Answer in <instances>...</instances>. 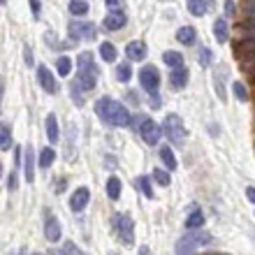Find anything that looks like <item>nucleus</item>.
<instances>
[{"mask_svg":"<svg viewBox=\"0 0 255 255\" xmlns=\"http://www.w3.org/2000/svg\"><path fill=\"white\" fill-rule=\"evenodd\" d=\"M95 114L100 116L107 126H116V128H126L132 121L130 112L119 100H112V98H100L95 102Z\"/></svg>","mask_w":255,"mask_h":255,"instance_id":"nucleus-1","label":"nucleus"},{"mask_svg":"<svg viewBox=\"0 0 255 255\" xmlns=\"http://www.w3.org/2000/svg\"><path fill=\"white\" fill-rule=\"evenodd\" d=\"M77 67H79V72H77V81H79V86L84 91H93L95 84H98V65L93 63V54L91 51H84L79 54V61H77Z\"/></svg>","mask_w":255,"mask_h":255,"instance_id":"nucleus-2","label":"nucleus"},{"mask_svg":"<svg viewBox=\"0 0 255 255\" xmlns=\"http://www.w3.org/2000/svg\"><path fill=\"white\" fill-rule=\"evenodd\" d=\"M112 228H114V235L119 237V242L123 246H132L134 244V223L130 218V214H114L112 216Z\"/></svg>","mask_w":255,"mask_h":255,"instance_id":"nucleus-3","label":"nucleus"},{"mask_svg":"<svg viewBox=\"0 0 255 255\" xmlns=\"http://www.w3.org/2000/svg\"><path fill=\"white\" fill-rule=\"evenodd\" d=\"M209 242H211V235H207V232H190V235H186L181 242L176 244V253L179 255H183V253L190 255L193 251L207 246Z\"/></svg>","mask_w":255,"mask_h":255,"instance_id":"nucleus-4","label":"nucleus"},{"mask_svg":"<svg viewBox=\"0 0 255 255\" xmlns=\"http://www.w3.org/2000/svg\"><path fill=\"white\" fill-rule=\"evenodd\" d=\"M67 33H70V42L77 44L79 40H95V26L91 21H70L67 26Z\"/></svg>","mask_w":255,"mask_h":255,"instance_id":"nucleus-5","label":"nucleus"},{"mask_svg":"<svg viewBox=\"0 0 255 255\" xmlns=\"http://www.w3.org/2000/svg\"><path fill=\"white\" fill-rule=\"evenodd\" d=\"M165 132L176 146H181L183 139H186V128H183V121L179 114H167L165 116Z\"/></svg>","mask_w":255,"mask_h":255,"instance_id":"nucleus-6","label":"nucleus"},{"mask_svg":"<svg viewBox=\"0 0 255 255\" xmlns=\"http://www.w3.org/2000/svg\"><path fill=\"white\" fill-rule=\"evenodd\" d=\"M139 134L141 139L146 141L148 146H153V144H158L160 141V134H162V128L158 126L155 121H151V119H144L139 126Z\"/></svg>","mask_w":255,"mask_h":255,"instance_id":"nucleus-7","label":"nucleus"},{"mask_svg":"<svg viewBox=\"0 0 255 255\" xmlns=\"http://www.w3.org/2000/svg\"><path fill=\"white\" fill-rule=\"evenodd\" d=\"M139 84L144 91H148V93H153L155 88H158V84H160V72L155 70L153 65H146L139 70Z\"/></svg>","mask_w":255,"mask_h":255,"instance_id":"nucleus-8","label":"nucleus"},{"mask_svg":"<svg viewBox=\"0 0 255 255\" xmlns=\"http://www.w3.org/2000/svg\"><path fill=\"white\" fill-rule=\"evenodd\" d=\"M88 202H91L88 188H77L72 193V197H70V209H72V211H84V209L88 207Z\"/></svg>","mask_w":255,"mask_h":255,"instance_id":"nucleus-9","label":"nucleus"},{"mask_svg":"<svg viewBox=\"0 0 255 255\" xmlns=\"http://www.w3.org/2000/svg\"><path fill=\"white\" fill-rule=\"evenodd\" d=\"M126 56H128V61H134V63L144 61V58H146V44H144V42H139V40L128 42Z\"/></svg>","mask_w":255,"mask_h":255,"instance_id":"nucleus-10","label":"nucleus"},{"mask_svg":"<svg viewBox=\"0 0 255 255\" xmlns=\"http://www.w3.org/2000/svg\"><path fill=\"white\" fill-rule=\"evenodd\" d=\"M37 79H40L42 88L47 93H56V81H54V74L49 72L47 65H37Z\"/></svg>","mask_w":255,"mask_h":255,"instance_id":"nucleus-11","label":"nucleus"},{"mask_svg":"<svg viewBox=\"0 0 255 255\" xmlns=\"http://www.w3.org/2000/svg\"><path fill=\"white\" fill-rule=\"evenodd\" d=\"M63 235L61 230V223H58V218H54V216H47V223H44V237H47L49 242H58Z\"/></svg>","mask_w":255,"mask_h":255,"instance_id":"nucleus-12","label":"nucleus"},{"mask_svg":"<svg viewBox=\"0 0 255 255\" xmlns=\"http://www.w3.org/2000/svg\"><path fill=\"white\" fill-rule=\"evenodd\" d=\"M169 84L174 88H186V84H188V70L186 67H174L169 72Z\"/></svg>","mask_w":255,"mask_h":255,"instance_id":"nucleus-13","label":"nucleus"},{"mask_svg":"<svg viewBox=\"0 0 255 255\" xmlns=\"http://www.w3.org/2000/svg\"><path fill=\"white\" fill-rule=\"evenodd\" d=\"M126 21H128L126 14L119 12V9H114V12H112L107 19H105V28H107V30H119V28L126 26Z\"/></svg>","mask_w":255,"mask_h":255,"instance_id":"nucleus-14","label":"nucleus"},{"mask_svg":"<svg viewBox=\"0 0 255 255\" xmlns=\"http://www.w3.org/2000/svg\"><path fill=\"white\" fill-rule=\"evenodd\" d=\"M176 40L181 42V44H186V47H190V44H195V40H197V30H195L193 26H183L176 30Z\"/></svg>","mask_w":255,"mask_h":255,"instance_id":"nucleus-15","label":"nucleus"},{"mask_svg":"<svg viewBox=\"0 0 255 255\" xmlns=\"http://www.w3.org/2000/svg\"><path fill=\"white\" fill-rule=\"evenodd\" d=\"M235 51H237L239 58H251V56H255V40H251V37L242 40L239 44H237Z\"/></svg>","mask_w":255,"mask_h":255,"instance_id":"nucleus-16","label":"nucleus"},{"mask_svg":"<svg viewBox=\"0 0 255 255\" xmlns=\"http://www.w3.org/2000/svg\"><path fill=\"white\" fill-rule=\"evenodd\" d=\"M47 137L51 144H56L58 141V137H61V132H58V119H56V114H49L47 116Z\"/></svg>","mask_w":255,"mask_h":255,"instance_id":"nucleus-17","label":"nucleus"},{"mask_svg":"<svg viewBox=\"0 0 255 255\" xmlns=\"http://www.w3.org/2000/svg\"><path fill=\"white\" fill-rule=\"evenodd\" d=\"M214 35H216V42L218 44H223V42H228V37H230V28H228V23L223 19H218L214 23Z\"/></svg>","mask_w":255,"mask_h":255,"instance_id":"nucleus-18","label":"nucleus"},{"mask_svg":"<svg viewBox=\"0 0 255 255\" xmlns=\"http://www.w3.org/2000/svg\"><path fill=\"white\" fill-rule=\"evenodd\" d=\"M160 158H162V162L167 165V172H174V169L179 167V162H176V158H174V151L169 146H160Z\"/></svg>","mask_w":255,"mask_h":255,"instance_id":"nucleus-19","label":"nucleus"},{"mask_svg":"<svg viewBox=\"0 0 255 255\" xmlns=\"http://www.w3.org/2000/svg\"><path fill=\"white\" fill-rule=\"evenodd\" d=\"M26 165H23V167H26V181L28 183H33L35 181V153H33V148H28L26 151Z\"/></svg>","mask_w":255,"mask_h":255,"instance_id":"nucleus-20","label":"nucleus"},{"mask_svg":"<svg viewBox=\"0 0 255 255\" xmlns=\"http://www.w3.org/2000/svg\"><path fill=\"white\" fill-rule=\"evenodd\" d=\"M100 56H102V61L105 63H114L116 61V47L112 44V42H102L100 44Z\"/></svg>","mask_w":255,"mask_h":255,"instance_id":"nucleus-21","label":"nucleus"},{"mask_svg":"<svg viewBox=\"0 0 255 255\" xmlns=\"http://www.w3.org/2000/svg\"><path fill=\"white\" fill-rule=\"evenodd\" d=\"M204 225V214H202L200 209H195L193 214L186 218V228L188 230H197V228H202Z\"/></svg>","mask_w":255,"mask_h":255,"instance_id":"nucleus-22","label":"nucleus"},{"mask_svg":"<svg viewBox=\"0 0 255 255\" xmlns=\"http://www.w3.org/2000/svg\"><path fill=\"white\" fill-rule=\"evenodd\" d=\"M162 61L169 67H183V56L179 54V51H165V54H162Z\"/></svg>","mask_w":255,"mask_h":255,"instance_id":"nucleus-23","label":"nucleus"},{"mask_svg":"<svg viewBox=\"0 0 255 255\" xmlns=\"http://www.w3.org/2000/svg\"><path fill=\"white\" fill-rule=\"evenodd\" d=\"M107 195L112 197V200H119V197H121V179L109 176V181H107Z\"/></svg>","mask_w":255,"mask_h":255,"instance_id":"nucleus-24","label":"nucleus"},{"mask_svg":"<svg viewBox=\"0 0 255 255\" xmlns=\"http://www.w3.org/2000/svg\"><path fill=\"white\" fill-rule=\"evenodd\" d=\"M9 146H12V132H9V126L2 123V126H0V148L7 151Z\"/></svg>","mask_w":255,"mask_h":255,"instance_id":"nucleus-25","label":"nucleus"},{"mask_svg":"<svg viewBox=\"0 0 255 255\" xmlns=\"http://www.w3.org/2000/svg\"><path fill=\"white\" fill-rule=\"evenodd\" d=\"M70 91H72V100L81 107V105H84V100H86V91L79 86V81H77V79H74V84L70 86Z\"/></svg>","mask_w":255,"mask_h":255,"instance_id":"nucleus-26","label":"nucleus"},{"mask_svg":"<svg viewBox=\"0 0 255 255\" xmlns=\"http://www.w3.org/2000/svg\"><path fill=\"white\" fill-rule=\"evenodd\" d=\"M54 160H56V151H54V148H42V153H40V167L47 169Z\"/></svg>","mask_w":255,"mask_h":255,"instance_id":"nucleus-27","label":"nucleus"},{"mask_svg":"<svg viewBox=\"0 0 255 255\" xmlns=\"http://www.w3.org/2000/svg\"><path fill=\"white\" fill-rule=\"evenodd\" d=\"M151 176H153V181L158 183V186H165V188H167L169 183H172V179H169V172H165V169H160V167L153 169V174H151Z\"/></svg>","mask_w":255,"mask_h":255,"instance_id":"nucleus-28","label":"nucleus"},{"mask_svg":"<svg viewBox=\"0 0 255 255\" xmlns=\"http://www.w3.org/2000/svg\"><path fill=\"white\" fill-rule=\"evenodd\" d=\"M56 67H58V74H61V77H67V74L72 72V61H70L67 56H61V58L56 61Z\"/></svg>","mask_w":255,"mask_h":255,"instance_id":"nucleus-29","label":"nucleus"},{"mask_svg":"<svg viewBox=\"0 0 255 255\" xmlns=\"http://www.w3.org/2000/svg\"><path fill=\"white\" fill-rule=\"evenodd\" d=\"M137 188H139L141 195H144V197H148V200L153 197V188H151V181H148V176H139V179H137Z\"/></svg>","mask_w":255,"mask_h":255,"instance_id":"nucleus-30","label":"nucleus"},{"mask_svg":"<svg viewBox=\"0 0 255 255\" xmlns=\"http://www.w3.org/2000/svg\"><path fill=\"white\" fill-rule=\"evenodd\" d=\"M70 12H72L74 16H84V14L88 12V2H84V0H72V2H70Z\"/></svg>","mask_w":255,"mask_h":255,"instance_id":"nucleus-31","label":"nucleus"},{"mask_svg":"<svg viewBox=\"0 0 255 255\" xmlns=\"http://www.w3.org/2000/svg\"><path fill=\"white\" fill-rule=\"evenodd\" d=\"M188 9L193 16H202L207 12V5H204V0H188Z\"/></svg>","mask_w":255,"mask_h":255,"instance_id":"nucleus-32","label":"nucleus"},{"mask_svg":"<svg viewBox=\"0 0 255 255\" xmlns=\"http://www.w3.org/2000/svg\"><path fill=\"white\" fill-rule=\"evenodd\" d=\"M54 255H86V253H84V251H81L79 246H74L72 242H67L65 246H63V249L58 251V253H54Z\"/></svg>","mask_w":255,"mask_h":255,"instance_id":"nucleus-33","label":"nucleus"},{"mask_svg":"<svg viewBox=\"0 0 255 255\" xmlns=\"http://www.w3.org/2000/svg\"><path fill=\"white\" fill-rule=\"evenodd\" d=\"M116 77H119V81H130V77H132L130 63H123V65L116 67Z\"/></svg>","mask_w":255,"mask_h":255,"instance_id":"nucleus-34","label":"nucleus"},{"mask_svg":"<svg viewBox=\"0 0 255 255\" xmlns=\"http://www.w3.org/2000/svg\"><path fill=\"white\" fill-rule=\"evenodd\" d=\"M232 91H235L237 100H242V102L249 100V91H246V86H244L242 81H235V84H232Z\"/></svg>","mask_w":255,"mask_h":255,"instance_id":"nucleus-35","label":"nucleus"},{"mask_svg":"<svg viewBox=\"0 0 255 255\" xmlns=\"http://www.w3.org/2000/svg\"><path fill=\"white\" fill-rule=\"evenodd\" d=\"M211 61H214V51H211V49H207V47H202L200 49V65L202 67H209V65H211Z\"/></svg>","mask_w":255,"mask_h":255,"instance_id":"nucleus-36","label":"nucleus"},{"mask_svg":"<svg viewBox=\"0 0 255 255\" xmlns=\"http://www.w3.org/2000/svg\"><path fill=\"white\" fill-rule=\"evenodd\" d=\"M242 30H244V35H246V37L255 40V21H249V23H244Z\"/></svg>","mask_w":255,"mask_h":255,"instance_id":"nucleus-37","label":"nucleus"},{"mask_svg":"<svg viewBox=\"0 0 255 255\" xmlns=\"http://www.w3.org/2000/svg\"><path fill=\"white\" fill-rule=\"evenodd\" d=\"M30 9H33V14H35V16H40V12H42L40 0H30Z\"/></svg>","mask_w":255,"mask_h":255,"instance_id":"nucleus-38","label":"nucleus"},{"mask_svg":"<svg viewBox=\"0 0 255 255\" xmlns=\"http://www.w3.org/2000/svg\"><path fill=\"white\" fill-rule=\"evenodd\" d=\"M23 58H26V65H33V54H30V47H23Z\"/></svg>","mask_w":255,"mask_h":255,"instance_id":"nucleus-39","label":"nucleus"},{"mask_svg":"<svg viewBox=\"0 0 255 255\" xmlns=\"http://www.w3.org/2000/svg\"><path fill=\"white\" fill-rule=\"evenodd\" d=\"M225 9H228V16H232V12H235V2L228 0V2H225Z\"/></svg>","mask_w":255,"mask_h":255,"instance_id":"nucleus-40","label":"nucleus"},{"mask_svg":"<svg viewBox=\"0 0 255 255\" xmlns=\"http://www.w3.org/2000/svg\"><path fill=\"white\" fill-rule=\"evenodd\" d=\"M246 197H249V200L255 204V188H246Z\"/></svg>","mask_w":255,"mask_h":255,"instance_id":"nucleus-41","label":"nucleus"},{"mask_svg":"<svg viewBox=\"0 0 255 255\" xmlns=\"http://www.w3.org/2000/svg\"><path fill=\"white\" fill-rule=\"evenodd\" d=\"M9 190H16V174L9 176Z\"/></svg>","mask_w":255,"mask_h":255,"instance_id":"nucleus-42","label":"nucleus"},{"mask_svg":"<svg viewBox=\"0 0 255 255\" xmlns=\"http://www.w3.org/2000/svg\"><path fill=\"white\" fill-rule=\"evenodd\" d=\"M137 255H153V253H151V249H148V246H141Z\"/></svg>","mask_w":255,"mask_h":255,"instance_id":"nucleus-43","label":"nucleus"},{"mask_svg":"<svg viewBox=\"0 0 255 255\" xmlns=\"http://www.w3.org/2000/svg\"><path fill=\"white\" fill-rule=\"evenodd\" d=\"M63 190H65V181L61 179V181H58V186H56V193H63Z\"/></svg>","mask_w":255,"mask_h":255,"instance_id":"nucleus-44","label":"nucleus"},{"mask_svg":"<svg viewBox=\"0 0 255 255\" xmlns=\"http://www.w3.org/2000/svg\"><path fill=\"white\" fill-rule=\"evenodd\" d=\"M107 5L109 7H119V5H121V0H107Z\"/></svg>","mask_w":255,"mask_h":255,"instance_id":"nucleus-45","label":"nucleus"},{"mask_svg":"<svg viewBox=\"0 0 255 255\" xmlns=\"http://www.w3.org/2000/svg\"><path fill=\"white\" fill-rule=\"evenodd\" d=\"M14 160H16V165H21V148H16V155H14Z\"/></svg>","mask_w":255,"mask_h":255,"instance_id":"nucleus-46","label":"nucleus"},{"mask_svg":"<svg viewBox=\"0 0 255 255\" xmlns=\"http://www.w3.org/2000/svg\"><path fill=\"white\" fill-rule=\"evenodd\" d=\"M109 255H116V253H109Z\"/></svg>","mask_w":255,"mask_h":255,"instance_id":"nucleus-47","label":"nucleus"},{"mask_svg":"<svg viewBox=\"0 0 255 255\" xmlns=\"http://www.w3.org/2000/svg\"><path fill=\"white\" fill-rule=\"evenodd\" d=\"M33 255H40V253H33Z\"/></svg>","mask_w":255,"mask_h":255,"instance_id":"nucleus-48","label":"nucleus"}]
</instances>
